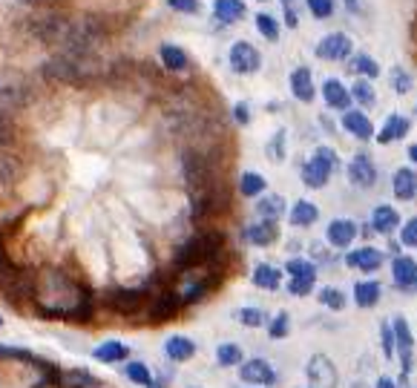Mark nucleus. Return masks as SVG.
<instances>
[{
  "label": "nucleus",
  "instance_id": "1",
  "mask_svg": "<svg viewBox=\"0 0 417 388\" xmlns=\"http://www.w3.org/2000/svg\"><path fill=\"white\" fill-rule=\"evenodd\" d=\"M32 299L44 317L49 319H75L87 322L92 317V294L89 288L72 279L58 267H44L35 276Z\"/></svg>",
  "mask_w": 417,
  "mask_h": 388
},
{
  "label": "nucleus",
  "instance_id": "2",
  "mask_svg": "<svg viewBox=\"0 0 417 388\" xmlns=\"http://www.w3.org/2000/svg\"><path fill=\"white\" fill-rule=\"evenodd\" d=\"M35 35L44 44L64 46V52L89 55L104 37V24L96 17H66V15H46L35 21Z\"/></svg>",
  "mask_w": 417,
  "mask_h": 388
},
{
  "label": "nucleus",
  "instance_id": "3",
  "mask_svg": "<svg viewBox=\"0 0 417 388\" xmlns=\"http://www.w3.org/2000/svg\"><path fill=\"white\" fill-rule=\"evenodd\" d=\"M101 67L92 55H78V52H61L49 58L44 64V78L55 84H72V87H87L98 78Z\"/></svg>",
  "mask_w": 417,
  "mask_h": 388
},
{
  "label": "nucleus",
  "instance_id": "4",
  "mask_svg": "<svg viewBox=\"0 0 417 388\" xmlns=\"http://www.w3.org/2000/svg\"><path fill=\"white\" fill-rule=\"evenodd\" d=\"M222 250H224V236H222V233H219V230H204V233H199V236L187 239V242L176 250L173 265H176L179 270H190V267H199V265H204V262L216 259Z\"/></svg>",
  "mask_w": 417,
  "mask_h": 388
},
{
  "label": "nucleus",
  "instance_id": "5",
  "mask_svg": "<svg viewBox=\"0 0 417 388\" xmlns=\"http://www.w3.org/2000/svg\"><path fill=\"white\" fill-rule=\"evenodd\" d=\"M181 167H184V182H187V190H190L193 202H202L207 196H213V193H219L216 173L202 152L187 150L184 159H181Z\"/></svg>",
  "mask_w": 417,
  "mask_h": 388
},
{
  "label": "nucleus",
  "instance_id": "6",
  "mask_svg": "<svg viewBox=\"0 0 417 388\" xmlns=\"http://www.w3.org/2000/svg\"><path fill=\"white\" fill-rule=\"evenodd\" d=\"M0 288L9 294V299H17V297H32V288H35V279H29L21 267H15L3 259L0 265Z\"/></svg>",
  "mask_w": 417,
  "mask_h": 388
},
{
  "label": "nucleus",
  "instance_id": "7",
  "mask_svg": "<svg viewBox=\"0 0 417 388\" xmlns=\"http://www.w3.org/2000/svg\"><path fill=\"white\" fill-rule=\"evenodd\" d=\"M144 299H147V294L141 288H116V290H109V294H107V305L112 310H118V314H124V317L139 314Z\"/></svg>",
  "mask_w": 417,
  "mask_h": 388
},
{
  "label": "nucleus",
  "instance_id": "8",
  "mask_svg": "<svg viewBox=\"0 0 417 388\" xmlns=\"http://www.w3.org/2000/svg\"><path fill=\"white\" fill-rule=\"evenodd\" d=\"M231 67H233V72H239V75H251V72H256V69L262 67V55L256 52L254 44L236 41V44L231 46Z\"/></svg>",
  "mask_w": 417,
  "mask_h": 388
},
{
  "label": "nucleus",
  "instance_id": "9",
  "mask_svg": "<svg viewBox=\"0 0 417 388\" xmlns=\"http://www.w3.org/2000/svg\"><path fill=\"white\" fill-rule=\"evenodd\" d=\"M317 55L326 58V61H346V58L351 55V37L346 32H331L319 41Z\"/></svg>",
  "mask_w": 417,
  "mask_h": 388
},
{
  "label": "nucleus",
  "instance_id": "10",
  "mask_svg": "<svg viewBox=\"0 0 417 388\" xmlns=\"http://www.w3.org/2000/svg\"><path fill=\"white\" fill-rule=\"evenodd\" d=\"M239 377H242V382H251V385H274L276 382L274 365L268 360H248L245 365H239Z\"/></svg>",
  "mask_w": 417,
  "mask_h": 388
},
{
  "label": "nucleus",
  "instance_id": "11",
  "mask_svg": "<svg viewBox=\"0 0 417 388\" xmlns=\"http://www.w3.org/2000/svg\"><path fill=\"white\" fill-rule=\"evenodd\" d=\"M331 173H334V167H331L326 159H322V155L314 152V159H311L305 167H302V184L311 187V190H319V187L328 184Z\"/></svg>",
  "mask_w": 417,
  "mask_h": 388
},
{
  "label": "nucleus",
  "instance_id": "12",
  "mask_svg": "<svg viewBox=\"0 0 417 388\" xmlns=\"http://www.w3.org/2000/svg\"><path fill=\"white\" fill-rule=\"evenodd\" d=\"M348 179H351V184H357V187H374V182H377V167H374V161L369 159L366 152H360V155H354L351 159V164H348Z\"/></svg>",
  "mask_w": 417,
  "mask_h": 388
},
{
  "label": "nucleus",
  "instance_id": "13",
  "mask_svg": "<svg viewBox=\"0 0 417 388\" xmlns=\"http://www.w3.org/2000/svg\"><path fill=\"white\" fill-rule=\"evenodd\" d=\"M308 377L317 388H334L337 385V368L326 354H314L308 362Z\"/></svg>",
  "mask_w": 417,
  "mask_h": 388
},
{
  "label": "nucleus",
  "instance_id": "14",
  "mask_svg": "<svg viewBox=\"0 0 417 388\" xmlns=\"http://www.w3.org/2000/svg\"><path fill=\"white\" fill-rule=\"evenodd\" d=\"M181 297H176L173 290H164V294H159L153 299V305H150V319L153 322H167V319H173L179 314V308H181Z\"/></svg>",
  "mask_w": 417,
  "mask_h": 388
},
{
  "label": "nucleus",
  "instance_id": "15",
  "mask_svg": "<svg viewBox=\"0 0 417 388\" xmlns=\"http://www.w3.org/2000/svg\"><path fill=\"white\" fill-rule=\"evenodd\" d=\"M394 328V340H397V348H400V360H403V371L409 374V368H411V348H414V334H411V328L403 317H394L391 322Z\"/></svg>",
  "mask_w": 417,
  "mask_h": 388
},
{
  "label": "nucleus",
  "instance_id": "16",
  "mask_svg": "<svg viewBox=\"0 0 417 388\" xmlns=\"http://www.w3.org/2000/svg\"><path fill=\"white\" fill-rule=\"evenodd\" d=\"M291 92H294V98L302 101V104L314 101V92L317 89H314V75H311L308 67H296L291 72Z\"/></svg>",
  "mask_w": 417,
  "mask_h": 388
},
{
  "label": "nucleus",
  "instance_id": "17",
  "mask_svg": "<svg viewBox=\"0 0 417 388\" xmlns=\"http://www.w3.org/2000/svg\"><path fill=\"white\" fill-rule=\"evenodd\" d=\"M411 130V121L409 118H403V115H397V112H391L389 118H386V124L380 127V132L374 135L380 144H391V141H397V139H403V135Z\"/></svg>",
  "mask_w": 417,
  "mask_h": 388
},
{
  "label": "nucleus",
  "instance_id": "18",
  "mask_svg": "<svg viewBox=\"0 0 417 388\" xmlns=\"http://www.w3.org/2000/svg\"><path fill=\"white\" fill-rule=\"evenodd\" d=\"M391 274H394V282L397 288H417V262L411 256H397L391 262Z\"/></svg>",
  "mask_w": 417,
  "mask_h": 388
},
{
  "label": "nucleus",
  "instance_id": "19",
  "mask_svg": "<svg viewBox=\"0 0 417 388\" xmlns=\"http://www.w3.org/2000/svg\"><path fill=\"white\" fill-rule=\"evenodd\" d=\"M276 236H279V227H276V222H268V219H259L256 224L248 227V233H245V239L251 245H259V247L274 245Z\"/></svg>",
  "mask_w": 417,
  "mask_h": 388
},
{
  "label": "nucleus",
  "instance_id": "20",
  "mask_svg": "<svg viewBox=\"0 0 417 388\" xmlns=\"http://www.w3.org/2000/svg\"><path fill=\"white\" fill-rule=\"evenodd\" d=\"M348 267H360V270H377L383 265V254L377 247H357L346 256Z\"/></svg>",
  "mask_w": 417,
  "mask_h": 388
},
{
  "label": "nucleus",
  "instance_id": "21",
  "mask_svg": "<svg viewBox=\"0 0 417 388\" xmlns=\"http://www.w3.org/2000/svg\"><path fill=\"white\" fill-rule=\"evenodd\" d=\"M394 196L400 199V202H409L417 196V173L411 167H400L394 173Z\"/></svg>",
  "mask_w": 417,
  "mask_h": 388
},
{
  "label": "nucleus",
  "instance_id": "22",
  "mask_svg": "<svg viewBox=\"0 0 417 388\" xmlns=\"http://www.w3.org/2000/svg\"><path fill=\"white\" fill-rule=\"evenodd\" d=\"M343 127H346L351 135H357L360 141L374 139V124L369 121V115H366V112H360V109H354V112H346V115H343Z\"/></svg>",
  "mask_w": 417,
  "mask_h": 388
},
{
  "label": "nucleus",
  "instance_id": "23",
  "mask_svg": "<svg viewBox=\"0 0 417 388\" xmlns=\"http://www.w3.org/2000/svg\"><path fill=\"white\" fill-rule=\"evenodd\" d=\"M328 242L334 245V247H348L351 242H354V236H357V224L351 222V219H334L331 224H328Z\"/></svg>",
  "mask_w": 417,
  "mask_h": 388
},
{
  "label": "nucleus",
  "instance_id": "24",
  "mask_svg": "<svg viewBox=\"0 0 417 388\" xmlns=\"http://www.w3.org/2000/svg\"><path fill=\"white\" fill-rule=\"evenodd\" d=\"M322 95H326V104L331 109H348L351 89H346L343 81H337V78H328V81L322 84Z\"/></svg>",
  "mask_w": 417,
  "mask_h": 388
},
{
  "label": "nucleus",
  "instance_id": "25",
  "mask_svg": "<svg viewBox=\"0 0 417 388\" xmlns=\"http://www.w3.org/2000/svg\"><path fill=\"white\" fill-rule=\"evenodd\" d=\"M164 354L173 360V362H187L193 354H196V342L187 340V337H170L164 342Z\"/></svg>",
  "mask_w": 417,
  "mask_h": 388
},
{
  "label": "nucleus",
  "instance_id": "26",
  "mask_svg": "<svg viewBox=\"0 0 417 388\" xmlns=\"http://www.w3.org/2000/svg\"><path fill=\"white\" fill-rule=\"evenodd\" d=\"M371 227L377 230V233H391V230H397L400 227V216H397V210L394 207H389V204H380L374 213H371Z\"/></svg>",
  "mask_w": 417,
  "mask_h": 388
},
{
  "label": "nucleus",
  "instance_id": "27",
  "mask_svg": "<svg viewBox=\"0 0 417 388\" xmlns=\"http://www.w3.org/2000/svg\"><path fill=\"white\" fill-rule=\"evenodd\" d=\"M245 3L242 0H216L213 3V15L219 17L222 24H236V21H242L245 17Z\"/></svg>",
  "mask_w": 417,
  "mask_h": 388
},
{
  "label": "nucleus",
  "instance_id": "28",
  "mask_svg": "<svg viewBox=\"0 0 417 388\" xmlns=\"http://www.w3.org/2000/svg\"><path fill=\"white\" fill-rule=\"evenodd\" d=\"M319 219V210L317 204L305 202V199H299L294 207H291V224L294 227H305V224H314Z\"/></svg>",
  "mask_w": 417,
  "mask_h": 388
},
{
  "label": "nucleus",
  "instance_id": "29",
  "mask_svg": "<svg viewBox=\"0 0 417 388\" xmlns=\"http://www.w3.org/2000/svg\"><path fill=\"white\" fill-rule=\"evenodd\" d=\"M256 213H259V219H268V222H276L282 213H285V199L276 196V193H271V196H265L259 199L256 204Z\"/></svg>",
  "mask_w": 417,
  "mask_h": 388
},
{
  "label": "nucleus",
  "instance_id": "30",
  "mask_svg": "<svg viewBox=\"0 0 417 388\" xmlns=\"http://www.w3.org/2000/svg\"><path fill=\"white\" fill-rule=\"evenodd\" d=\"M380 285L377 282H357L354 285V302L360 305V308H374L377 305V299H380Z\"/></svg>",
  "mask_w": 417,
  "mask_h": 388
},
{
  "label": "nucleus",
  "instance_id": "31",
  "mask_svg": "<svg viewBox=\"0 0 417 388\" xmlns=\"http://www.w3.org/2000/svg\"><path fill=\"white\" fill-rule=\"evenodd\" d=\"M92 357L101 360V362H118V360L127 357V345L118 342V340H107V342H101L96 348V351H92Z\"/></svg>",
  "mask_w": 417,
  "mask_h": 388
},
{
  "label": "nucleus",
  "instance_id": "32",
  "mask_svg": "<svg viewBox=\"0 0 417 388\" xmlns=\"http://www.w3.org/2000/svg\"><path fill=\"white\" fill-rule=\"evenodd\" d=\"M279 282H282V274H279L274 265H256V270H254V285H256V288L276 290Z\"/></svg>",
  "mask_w": 417,
  "mask_h": 388
},
{
  "label": "nucleus",
  "instance_id": "33",
  "mask_svg": "<svg viewBox=\"0 0 417 388\" xmlns=\"http://www.w3.org/2000/svg\"><path fill=\"white\" fill-rule=\"evenodd\" d=\"M161 64L167 69H173V72H184L187 69V55L173 44H164L161 46Z\"/></svg>",
  "mask_w": 417,
  "mask_h": 388
},
{
  "label": "nucleus",
  "instance_id": "34",
  "mask_svg": "<svg viewBox=\"0 0 417 388\" xmlns=\"http://www.w3.org/2000/svg\"><path fill=\"white\" fill-rule=\"evenodd\" d=\"M265 187H268V182H265L259 173H242V179H239V190H242V196H259V193H265Z\"/></svg>",
  "mask_w": 417,
  "mask_h": 388
},
{
  "label": "nucleus",
  "instance_id": "35",
  "mask_svg": "<svg viewBox=\"0 0 417 388\" xmlns=\"http://www.w3.org/2000/svg\"><path fill=\"white\" fill-rule=\"evenodd\" d=\"M348 69L357 72V75H366V78H377V75H380V64H377L374 58H369V55H354Z\"/></svg>",
  "mask_w": 417,
  "mask_h": 388
},
{
  "label": "nucleus",
  "instance_id": "36",
  "mask_svg": "<svg viewBox=\"0 0 417 388\" xmlns=\"http://www.w3.org/2000/svg\"><path fill=\"white\" fill-rule=\"evenodd\" d=\"M216 360L222 368H231V365H242V348L233 342H222L216 348Z\"/></svg>",
  "mask_w": 417,
  "mask_h": 388
},
{
  "label": "nucleus",
  "instance_id": "37",
  "mask_svg": "<svg viewBox=\"0 0 417 388\" xmlns=\"http://www.w3.org/2000/svg\"><path fill=\"white\" fill-rule=\"evenodd\" d=\"M288 274L291 279H317V267L308 259H288Z\"/></svg>",
  "mask_w": 417,
  "mask_h": 388
},
{
  "label": "nucleus",
  "instance_id": "38",
  "mask_svg": "<svg viewBox=\"0 0 417 388\" xmlns=\"http://www.w3.org/2000/svg\"><path fill=\"white\" fill-rule=\"evenodd\" d=\"M351 98H354L360 107H371V104H374V87L366 81V78H360V81L351 87Z\"/></svg>",
  "mask_w": 417,
  "mask_h": 388
},
{
  "label": "nucleus",
  "instance_id": "39",
  "mask_svg": "<svg viewBox=\"0 0 417 388\" xmlns=\"http://www.w3.org/2000/svg\"><path fill=\"white\" fill-rule=\"evenodd\" d=\"M17 139V124L12 121V115L0 109V147H9Z\"/></svg>",
  "mask_w": 417,
  "mask_h": 388
},
{
  "label": "nucleus",
  "instance_id": "40",
  "mask_svg": "<svg viewBox=\"0 0 417 388\" xmlns=\"http://www.w3.org/2000/svg\"><path fill=\"white\" fill-rule=\"evenodd\" d=\"M319 302L331 308V310H343L346 308V294L339 288H322L319 290Z\"/></svg>",
  "mask_w": 417,
  "mask_h": 388
},
{
  "label": "nucleus",
  "instance_id": "41",
  "mask_svg": "<svg viewBox=\"0 0 417 388\" xmlns=\"http://www.w3.org/2000/svg\"><path fill=\"white\" fill-rule=\"evenodd\" d=\"M256 29H259L262 37H268V41H276V37H279V24L274 21L268 12H259L256 15Z\"/></svg>",
  "mask_w": 417,
  "mask_h": 388
},
{
  "label": "nucleus",
  "instance_id": "42",
  "mask_svg": "<svg viewBox=\"0 0 417 388\" xmlns=\"http://www.w3.org/2000/svg\"><path fill=\"white\" fill-rule=\"evenodd\" d=\"M127 377H130L132 382L144 385V388L153 385V377H150V368H147L144 362H130V365H127Z\"/></svg>",
  "mask_w": 417,
  "mask_h": 388
},
{
  "label": "nucleus",
  "instance_id": "43",
  "mask_svg": "<svg viewBox=\"0 0 417 388\" xmlns=\"http://www.w3.org/2000/svg\"><path fill=\"white\" fill-rule=\"evenodd\" d=\"M288 331H291V317L285 314V310H279V314L274 317V322L268 325V334L274 340H282V337H288Z\"/></svg>",
  "mask_w": 417,
  "mask_h": 388
},
{
  "label": "nucleus",
  "instance_id": "44",
  "mask_svg": "<svg viewBox=\"0 0 417 388\" xmlns=\"http://www.w3.org/2000/svg\"><path fill=\"white\" fill-rule=\"evenodd\" d=\"M285 130H279L274 139H271V144H268V155H271V161H276V164H282L285 161Z\"/></svg>",
  "mask_w": 417,
  "mask_h": 388
},
{
  "label": "nucleus",
  "instance_id": "45",
  "mask_svg": "<svg viewBox=\"0 0 417 388\" xmlns=\"http://www.w3.org/2000/svg\"><path fill=\"white\" fill-rule=\"evenodd\" d=\"M211 285H213L211 279H202V282H196V285H190V288H184L181 299H184V302H199V299L207 294V288H211Z\"/></svg>",
  "mask_w": 417,
  "mask_h": 388
},
{
  "label": "nucleus",
  "instance_id": "46",
  "mask_svg": "<svg viewBox=\"0 0 417 388\" xmlns=\"http://www.w3.org/2000/svg\"><path fill=\"white\" fill-rule=\"evenodd\" d=\"M308 9L314 17H319V21H326V17L334 15V0H308Z\"/></svg>",
  "mask_w": 417,
  "mask_h": 388
},
{
  "label": "nucleus",
  "instance_id": "47",
  "mask_svg": "<svg viewBox=\"0 0 417 388\" xmlns=\"http://www.w3.org/2000/svg\"><path fill=\"white\" fill-rule=\"evenodd\" d=\"M239 322L248 325V328H259V325L265 322V314H262L259 308H242V310H239Z\"/></svg>",
  "mask_w": 417,
  "mask_h": 388
},
{
  "label": "nucleus",
  "instance_id": "48",
  "mask_svg": "<svg viewBox=\"0 0 417 388\" xmlns=\"http://www.w3.org/2000/svg\"><path fill=\"white\" fill-rule=\"evenodd\" d=\"M400 242H403L406 247H417V216L409 219V222L400 227Z\"/></svg>",
  "mask_w": 417,
  "mask_h": 388
},
{
  "label": "nucleus",
  "instance_id": "49",
  "mask_svg": "<svg viewBox=\"0 0 417 388\" xmlns=\"http://www.w3.org/2000/svg\"><path fill=\"white\" fill-rule=\"evenodd\" d=\"M380 340H383V354H386V357H394L397 340H394V328H391V325H380Z\"/></svg>",
  "mask_w": 417,
  "mask_h": 388
},
{
  "label": "nucleus",
  "instance_id": "50",
  "mask_svg": "<svg viewBox=\"0 0 417 388\" xmlns=\"http://www.w3.org/2000/svg\"><path fill=\"white\" fill-rule=\"evenodd\" d=\"M314 282L317 279H291L288 290H291L294 297H305V294H311V290H314Z\"/></svg>",
  "mask_w": 417,
  "mask_h": 388
},
{
  "label": "nucleus",
  "instance_id": "51",
  "mask_svg": "<svg viewBox=\"0 0 417 388\" xmlns=\"http://www.w3.org/2000/svg\"><path fill=\"white\" fill-rule=\"evenodd\" d=\"M170 9L184 12V15H196L199 12V0H167Z\"/></svg>",
  "mask_w": 417,
  "mask_h": 388
},
{
  "label": "nucleus",
  "instance_id": "52",
  "mask_svg": "<svg viewBox=\"0 0 417 388\" xmlns=\"http://www.w3.org/2000/svg\"><path fill=\"white\" fill-rule=\"evenodd\" d=\"M409 89H411V78H409L403 69H397V72H394V92H397V95H406Z\"/></svg>",
  "mask_w": 417,
  "mask_h": 388
},
{
  "label": "nucleus",
  "instance_id": "53",
  "mask_svg": "<svg viewBox=\"0 0 417 388\" xmlns=\"http://www.w3.org/2000/svg\"><path fill=\"white\" fill-rule=\"evenodd\" d=\"M282 9H285V26L296 29L299 26V17H296V9H294V0H282Z\"/></svg>",
  "mask_w": 417,
  "mask_h": 388
},
{
  "label": "nucleus",
  "instance_id": "54",
  "mask_svg": "<svg viewBox=\"0 0 417 388\" xmlns=\"http://www.w3.org/2000/svg\"><path fill=\"white\" fill-rule=\"evenodd\" d=\"M317 155H322V159H326L331 167H337L339 161H337V152L331 150V147H317Z\"/></svg>",
  "mask_w": 417,
  "mask_h": 388
},
{
  "label": "nucleus",
  "instance_id": "55",
  "mask_svg": "<svg viewBox=\"0 0 417 388\" xmlns=\"http://www.w3.org/2000/svg\"><path fill=\"white\" fill-rule=\"evenodd\" d=\"M233 112H236V121H239V124H248V121H251V109H248V104H236Z\"/></svg>",
  "mask_w": 417,
  "mask_h": 388
},
{
  "label": "nucleus",
  "instance_id": "56",
  "mask_svg": "<svg viewBox=\"0 0 417 388\" xmlns=\"http://www.w3.org/2000/svg\"><path fill=\"white\" fill-rule=\"evenodd\" d=\"M374 388H397V382H394V380H389V377H380Z\"/></svg>",
  "mask_w": 417,
  "mask_h": 388
},
{
  "label": "nucleus",
  "instance_id": "57",
  "mask_svg": "<svg viewBox=\"0 0 417 388\" xmlns=\"http://www.w3.org/2000/svg\"><path fill=\"white\" fill-rule=\"evenodd\" d=\"M346 9H348V12H357L360 3H357V0H346Z\"/></svg>",
  "mask_w": 417,
  "mask_h": 388
},
{
  "label": "nucleus",
  "instance_id": "58",
  "mask_svg": "<svg viewBox=\"0 0 417 388\" xmlns=\"http://www.w3.org/2000/svg\"><path fill=\"white\" fill-rule=\"evenodd\" d=\"M409 159L417 164V144H411V147H409Z\"/></svg>",
  "mask_w": 417,
  "mask_h": 388
},
{
  "label": "nucleus",
  "instance_id": "59",
  "mask_svg": "<svg viewBox=\"0 0 417 388\" xmlns=\"http://www.w3.org/2000/svg\"><path fill=\"white\" fill-rule=\"evenodd\" d=\"M17 3H46V0H17Z\"/></svg>",
  "mask_w": 417,
  "mask_h": 388
},
{
  "label": "nucleus",
  "instance_id": "60",
  "mask_svg": "<svg viewBox=\"0 0 417 388\" xmlns=\"http://www.w3.org/2000/svg\"><path fill=\"white\" fill-rule=\"evenodd\" d=\"M0 325H3V319H0Z\"/></svg>",
  "mask_w": 417,
  "mask_h": 388
}]
</instances>
